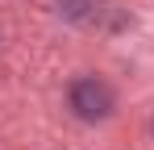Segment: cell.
I'll list each match as a JSON object with an SVG mask.
<instances>
[{"mask_svg": "<svg viewBox=\"0 0 154 150\" xmlns=\"http://www.w3.org/2000/svg\"><path fill=\"white\" fill-rule=\"evenodd\" d=\"M71 108H75L79 121H104L112 108H117V96H112V88L104 83V79H79L75 88H71Z\"/></svg>", "mask_w": 154, "mask_h": 150, "instance_id": "1", "label": "cell"}]
</instances>
